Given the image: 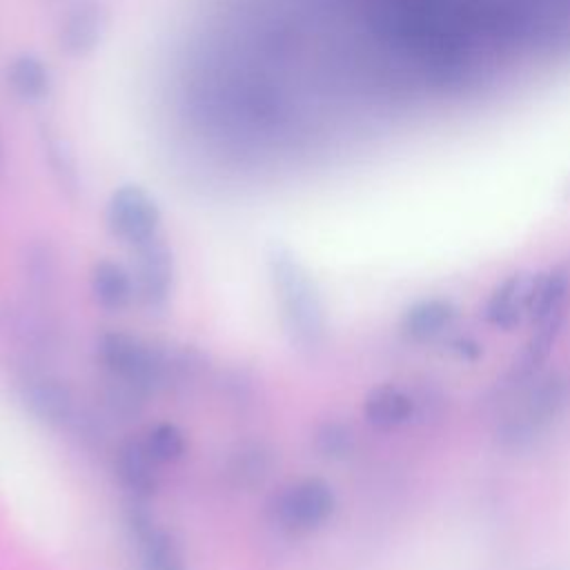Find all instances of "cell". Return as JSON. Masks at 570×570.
<instances>
[{"label": "cell", "mask_w": 570, "mask_h": 570, "mask_svg": "<svg viewBox=\"0 0 570 570\" xmlns=\"http://www.w3.org/2000/svg\"><path fill=\"white\" fill-rule=\"evenodd\" d=\"M265 258L285 332L298 347L316 350L325 336V314L309 272L283 243H272Z\"/></svg>", "instance_id": "1"}, {"label": "cell", "mask_w": 570, "mask_h": 570, "mask_svg": "<svg viewBox=\"0 0 570 570\" xmlns=\"http://www.w3.org/2000/svg\"><path fill=\"white\" fill-rule=\"evenodd\" d=\"M96 350L109 376L127 381L147 396L165 390V372L158 343H147L122 330H109L98 336Z\"/></svg>", "instance_id": "2"}, {"label": "cell", "mask_w": 570, "mask_h": 570, "mask_svg": "<svg viewBox=\"0 0 570 570\" xmlns=\"http://www.w3.org/2000/svg\"><path fill=\"white\" fill-rule=\"evenodd\" d=\"M105 223L114 238L129 247H138L158 236L160 207L145 187L127 183L111 191L105 207Z\"/></svg>", "instance_id": "3"}, {"label": "cell", "mask_w": 570, "mask_h": 570, "mask_svg": "<svg viewBox=\"0 0 570 570\" xmlns=\"http://www.w3.org/2000/svg\"><path fill=\"white\" fill-rule=\"evenodd\" d=\"M336 510L334 490L321 479H301L283 488L272 501V514L278 525L292 532L321 528Z\"/></svg>", "instance_id": "4"}, {"label": "cell", "mask_w": 570, "mask_h": 570, "mask_svg": "<svg viewBox=\"0 0 570 570\" xmlns=\"http://www.w3.org/2000/svg\"><path fill=\"white\" fill-rule=\"evenodd\" d=\"M0 338L22 354L47 356L60 347V327L31 305L0 298Z\"/></svg>", "instance_id": "5"}, {"label": "cell", "mask_w": 570, "mask_h": 570, "mask_svg": "<svg viewBox=\"0 0 570 570\" xmlns=\"http://www.w3.org/2000/svg\"><path fill=\"white\" fill-rule=\"evenodd\" d=\"M20 399L27 412L49 428H69L80 407L67 381L40 370L20 376Z\"/></svg>", "instance_id": "6"}, {"label": "cell", "mask_w": 570, "mask_h": 570, "mask_svg": "<svg viewBox=\"0 0 570 570\" xmlns=\"http://www.w3.org/2000/svg\"><path fill=\"white\" fill-rule=\"evenodd\" d=\"M176 263L174 252L160 236L134 247L136 294L151 309H163L174 292Z\"/></svg>", "instance_id": "7"}, {"label": "cell", "mask_w": 570, "mask_h": 570, "mask_svg": "<svg viewBox=\"0 0 570 570\" xmlns=\"http://www.w3.org/2000/svg\"><path fill=\"white\" fill-rule=\"evenodd\" d=\"M563 401V385L559 379L541 381L521 403L517 414L505 423L503 432L510 441H521L532 436L539 428H543L561 407Z\"/></svg>", "instance_id": "8"}, {"label": "cell", "mask_w": 570, "mask_h": 570, "mask_svg": "<svg viewBox=\"0 0 570 570\" xmlns=\"http://www.w3.org/2000/svg\"><path fill=\"white\" fill-rule=\"evenodd\" d=\"M156 461L149 456L142 439H125L116 448L114 470L120 485L129 492V497L149 499L158 490V472Z\"/></svg>", "instance_id": "9"}, {"label": "cell", "mask_w": 570, "mask_h": 570, "mask_svg": "<svg viewBox=\"0 0 570 570\" xmlns=\"http://www.w3.org/2000/svg\"><path fill=\"white\" fill-rule=\"evenodd\" d=\"M107 29V11L100 2H82L73 7L58 31L60 47L71 56H85L96 49Z\"/></svg>", "instance_id": "10"}, {"label": "cell", "mask_w": 570, "mask_h": 570, "mask_svg": "<svg viewBox=\"0 0 570 570\" xmlns=\"http://www.w3.org/2000/svg\"><path fill=\"white\" fill-rule=\"evenodd\" d=\"M20 276L27 292L36 298H49L56 292L60 281V263L49 240L36 238L22 247Z\"/></svg>", "instance_id": "11"}, {"label": "cell", "mask_w": 570, "mask_h": 570, "mask_svg": "<svg viewBox=\"0 0 570 570\" xmlns=\"http://www.w3.org/2000/svg\"><path fill=\"white\" fill-rule=\"evenodd\" d=\"M89 289L94 301L102 309L120 312L131 303L136 294V281H134V274L118 261L100 258L91 267Z\"/></svg>", "instance_id": "12"}, {"label": "cell", "mask_w": 570, "mask_h": 570, "mask_svg": "<svg viewBox=\"0 0 570 570\" xmlns=\"http://www.w3.org/2000/svg\"><path fill=\"white\" fill-rule=\"evenodd\" d=\"M365 421L379 430H392L412 414V399L396 385H379L363 401Z\"/></svg>", "instance_id": "13"}, {"label": "cell", "mask_w": 570, "mask_h": 570, "mask_svg": "<svg viewBox=\"0 0 570 570\" xmlns=\"http://www.w3.org/2000/svg\"><path fill=\"white\" fill-rule=\"evenodd\" d=\"M532 278L530 276H510L497 292L492 294L485 316L490 323L499 327H512L523 312H528V298H530Z\"/></svg>", "instance_id": "14"}, {"label": "cell", "mask_w": 570, "mask_h": 570, "mask_svg": "<svg viewBox=\"0 0 570 570\" xmlns=\"http://www.w3.org/2000/svg\"><path fill=\"white\" fill-rule=\"evenodd\" d=\"M136 543L140 550L142 570H187L178 541L160 523L136 537Z\"/></svg>", "instance_id": "15"}, {"label": "cell", "mask_w": 570, "mask_h": 570, "mask_svg": "<svg viewBox=\"0 0 570 570\" xmlns=\"http://www.w3.org/2000/svg\"><path fill=\"white\" fill-rule=\"evenodd\" d=\"M7 82L22 100H40L51 89V73L38 56L20 53L7 65Z\"/></svg>", "instance_id": "16"}, {"label": "cell", "mask_w": 570, "mask_h": 570, "mask_svg": "<svg viewBox=\"0 0 570 570\" xmlns=\"http://www.w3.org/2000/svg\"><path fill=\"white\" fill-rule=\"evenodd\" d=\"M272 470V452L265 443L238 445L227 463V474L238 488L261 485Z\"/></svg>", "instance_id": "17"}, {"label": "cell", "mask_w": 570, "mask_h": 570, "mask_svg": "<svg viewBox=\"0 0 570 570\" xmlns=\"http://www.w3.org/2000/svg\"><path fill=\"white\" fill-rule=\"evenodd\" d=\"M568 289V274L563 269H552L539 278H532L528 312L539 323L559 316L561 301Z\"/></svg>", "instance_id": "18"}, {"label": "cell", "mask_w": 570, "mask_h": 570, "mask_svg": "<svg viewBox=\"0 0 570 570\" xmlns=\"http://www.w3.org/2000/svg\"><path fill=\"white\" fill-rule=\"evenodd\" d=\"M454 309L443 301H423L403 316V332L414 341H428L443 332L452 321Z\"/></svg>", "instance_id": "19"}, {"label": "cell", "mask_w": 570, "mask_h": 570, "mask_svg": "<svg viewBox=\"0 0 570 570\" xmlns=\"http://www.w3.org/2000/svg\"><path fill=\"white\" fill-rule=\"evenodd\" d=\"M142 443L149 452V456L163 465V463H176L178 459H183L185 450H187V436L185 432L171 423V421H160V423H154L145 436H142Z\"/></svg>", "instance_id": "20"}, {"label": "cell", "mask_w": 570, "mask_h": 570, "mask_svg": "<svg viewBox=\"0 0 570 570\" xmlns=\"http://www.w3.org/2000/svg\"><path fill=\"white\" fill-rule=\"evenodd\" d=\"M42 145H45V156H47V165L58 183V187L69 196L76 198L80 191V178H78V169L73 163V156L69 154L65 140H60L53 131H47L42 136Z\"/></svg>", "instance_id": "21"}, {"label": "cell", "mask_w": 570, "mask_h": 570, "mask_svg": "<svg viewBox=\"0 0 570 570\" xmlns=\"http://www.w3.org/2000/svg\"><path fill=\"white\" fill-rule=\"evenodd\" d=\"M145 396H147L145 392H140L138 387L129 385L127 381L109 376L107 385L102 387V394H100L102 401L100 403H102V407H105V412L109 416L120 419V421H129V419L140 414Z\"/></svg>", "instance_id": "22"}, {"label": "cell", "mask_w": 570, "mask_h": 570, "mask_svg": "<svg viewBox=\"0 0 570 570\" xmlns=\"http://www.w3.org/2000/svg\"><path fill=\"white\" fill-rule=\"evenodd\" d=\"M314 450L325 459H343L354 448L352 430L341 421H323L314 430Z\"/></svg>", "instance_id": "23"}, {"label": "cell", "mask_w": 570, "mask_h": 570, "mask_svg": "<svg viewBox=\"0 0 570 570\" xmlns=\"http://www.w3.org/2000/svg\"><path fill=\"white\" fill-rule=\"evenodd\" d=\"M0 158H2V145H0Z\"/></svg>", "instance_id": "24"}]
</instances>
